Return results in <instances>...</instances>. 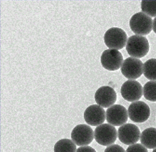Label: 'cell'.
<instances>
[{
    "label": "cell",
    "instance_id": "cell-9",
    "mask_svg": "<svg viewBox=\"0 0 156 152\" xmlns=\"http://www.w3.org/2000/svg\"><path fill=\"white\" fill-rule=\"evenodd\" d=\"M123 61L122 54L116 49H106L101 55V62L102 66L105 69L110 71L118 70L121 67Z\"/></svg>",
    "mask_w": 156,
    "mask_h": 152
},
{
    "label": "cell",
    "instance_id": "cell-4",
    "mask_svg": "<svg viewBox=\"0 0 156 152\" xmlns=\"http://www.w3.org/2000/svg\"><path fill=\"white\" fill-rule=\"evenodd\" d=\"M117 137L116 129L111 125L103 124L98 125L95 129V139L101 145L104 146L111 145L115 142Z\"/></svg>",
    "mask_w": 156,
    "mask_h": 152
},
{
    "label": "cell",
    "instance_id": "cell-17",
    "mask_svg": "<svg viewBox=\"0 0 156 152\" xmlns=\"http://www.w3.org/2000/svg\"><path fill=\"white\" fill-rule=\"evenodd\" d=\"M143 95L145 99L151 102H156V81H148L143 87Z\"/></svg>",
    "mask_w": 156,
    "mask_h": 152
},
{
    "label": "cell",
    "instance_id": "cell-1",
    "mask_svg": "<svg viewBox=\"0 0 156 152\" xmlns=\"http://www.w3.org/2000/svg\"><path fill=\"white\" fill-rule=\"evenodd\" d=\"M128 54L135 58L145 56L149 50V44L147 39L142 36L135 35L128 39L126 46Z\"/></svg>",
    "mask_w": 156,
    "mask_h": 152
},
{
    "label": "cell",
    "instance_id": "cell-14",
    "mask_svg": "<svg viewBox=\"0 0 156 152\" xmlns=\"http://www.w3.org/2000/svg\"><path fill=\"white\" fill-rule=\"evenodd\" d=\"M142 145L149 149L156 148V128L150 127L145 129L140 135Z\"/></svg>",
    "mask_w": 156,
    "mask_h": 152
},
{
    "label": "cell",
    "instance_id": "cell-16",
    "mask_svg": "<svg viewBox=\"0 0 156 152\" xmlns=\"http://www.w3.org/2000/svg\"><path fill=\"white\" fill-rule=\"evenodd\" d=\"M144 76L148 79L156 81V59L148 60L143 66Z\"/></svg>",
    "mask_w": 156,
    "mask_h": 152
},
{
    "label": "cell",
    "instance_id": "cell-12",
    "mask_svg": "<svg viewBox=\"0 0 156 152\" xmlns=\"http://www.w3.org/2000/svg\"><path fill=\"white\" fill-rule=\"evenodd\" d=\"M94 98L98 105L106 108L111 107L116 101L117 94L111 87L103 86L96 92Z\"/></svg>",
    "mask_w": 156,
    "mask_h": 152
},
{
    "label": "cell",
    "instance_id": "cell-20",
    "mask_svg": "<svg viewBox=\"0 0 156 152\" xmlns=\"http://www.w3.org/2000/svg\"><path fill=\"white\" fill-rule=\"evenodd\" d=\"M105 152H126L125 149L117 144H112L108 147L105 150Z\"/></svg>",
    "mask_w": 156,
    "mask_h": 152
},
{
    "label": "cell",
    "instance_id": "cell-11",
    "mask_svg": "<svg viewBox=\"0 0 156 152\" xmlns=\"http://www.w3.org/2000/svg\"><path fill=\"white\" fill-rule=\"evenodd\" d=\"M121 95L126 100L137 101L142 97L143 89L141 84L134 80H129L123 83L121 88Z\"/></svg>",
    "mask_w": 156,
    "mask_h": 152
},
{
    "label": "cell",
    "instance_id": "cell-18",
    "mask_svg": "<svg viewBox=\"0 0 156 152\" xmlns=\"http://www.w3.org/2000/svg\"><path fill=\"white\" fill-rule=\"evenodd\" d=\"M141 8L143 13L147 15L156 16V1H142Z\"/></svg>",
    "mask_w": 156,
    "mask_h": 152
},
{
    "label": "cell",
    "instance_id": "cell-2",
    "mask_svg": "<svg viewBox=\"0 0 156 152\" xmlns=\"http://www.w3.org/2000/svg\"><path fill=\"white\" fill-rule=\"evenodd\" d=\"M153 23L150 16L142 12L132 16L129 21L131 30L138 35H146L152 30Z\"/></svg>",
    "mask_w": 156,
    "mask_h": 152
},
{
    "label": "cell",
    "instance_id": "cell-19",
    "mask_svg": "<svg viewBox=\"0 0 156 152\" xmlns=\"http://www.w3.org/2000/svg\"><path fill=\"white\" fill-rule=\"evenodd\" d=\"M126 152H148L147 149L143 145L136 143L129 146Z\"/></svg>",
    "mask_w": 156,
    "mask_h": 152
},
{
    "label": "cell",
    "instance_id": "cell-7",
    "mask_svg": "<svg viewBox=\"0 0 156 152\" xmlns=\"http://www.w3.org/2000/svg\"><path fill=\"white\" fill-rule=\"evenodd\" d=\"M94 137L93 129L85 124L76 125L71 133L72 140L78 146L89 144L93 141Z\"/></svg>",
    "mask_w": 156,
    "mask_h": 152
},
{
    "label": "cell",
    "instance_id": "cell-23",
    "mask_svg": "<svg viewBox=\"0 0 156 152\" xmlns=\"http://www.w3.org/2000/svg\"><path fill=\"white\" fill-rule=\"evenodd\" d=\"M152 152H156V148H155L154 150H153Z\"/></svg>",
    "mask_w": 156,
    "mask_h": 152
},
{
    "label": "cell",
    "instance_id": "cell-8",
    "mask_svg": "<svg viewBox=\"0 0 156 152\" xmlns=\"http://www.w3.org/2000/svg\"><path fill=\"white\" fill-rule=\"evenodd\" d=\"M118 136L121 143L127 145H131L139 141L140 137V132L136 125L127 123L119 128Z\"/></svg>",
    "mask_w": 156,
    "mask_h": 152
},
{
    "label": "cell",
    "instance_id": "cell-15",
    "mask_svg": "<svg viewBox=\"0 0 156 152\" xmlns=\"http://www.w3.org/2000/svg\"><path fill=\"white\" fill-rule=\"evenodd\" d=\"M54 151V152H75L76 146L70 139H62L55 144Z\"/></svg>",
    "mask_w": 156,
    "mask_h": 152
},
{
    "label": "cell",
    "instance_id": "cell-13",
    "mask_svg": "<svg viewBox=\"0 0 156 152\" xmlns=\"http://www.w3.org/2000/svg\"><path fill=\"white\" fill-rule=\"evenodd\" d=\"M105 115L104 109L97 104L90 105L84 113V118L87 123L94 126L102 125L105 120Z\"/></svg>",
    "mask_w": 156,
    "mask_h": 152
},
{
    "label": "cell",
    "instance_id": "cell-10",
    "mask_svg": "<svg viewBox=\"0 0 156 152\" xmlns=\"http://www.w3.org/2000/svg\"><path fill=\"white\" fill-rule=\"evenodd\" d=\"M128 114L126 108L120 104H115L107 110L106 118L108 123L114 126H120L128 121Z\"/></svg>",
    "mask_w": 156,
    "mask_h": 152
},
{
    "label": "cell",
    "instance_id": "cell-22",
    "mask_svg": "<svg viewBox=\"0 0 156 152\" xmlns=\"http://www.w3.org/2000/svg\"><path fill=\"white\" fill-rule=\"evenodd\" d=\"M152 27H153V31L156 34V17L153 20Z\"/></svg>",
    "mask_w": 156,
    "mask_h": 152
},
{
    "label": "cell",
    "instance_id": "cell-21",
    "mask_svg": "<svg viewBox=\"0 0 156 152\" xmlns=\"http://www.w3.org/2000/svg\"><path fill=\"white\" fill-rule=\"evenodd\" d=\"M76 152H96V151L91 147L83 146L79 147Z\"/></svg>",
    "mask_w": 156,
    "mask_h": 152
},
{
    "label": "cell",
    "instance_id": "cell-6",
    "mask_svg": "<svg viewBox=\"0 0 156 152\" xmlns=\"http://www.w3.org/2000/svg\"><path fill=\"white\" fill-rule=\"evenodd\" d=\"M143 66L142 61L138 59L129 57L126 59L122 64L121 72L129 79H136L142 75Z\"/></svg>",
    "mask_w": 156,
    "mask_h": 152
},
{
    "label": "cell",
    "instance_id": "cell-5",
    "mask_svg": "<svg viewBox=\"0 0 156 152\" xmlns=\"http://www.w3.org/2000/svg\"><path fill=\"white\" fill-rule=\"evenodd\" d=\"M150 113L148 105L141 101L132 103L128 109L129 117L134 122H144L149 118Z\"/></svg>",
    "mask_w": 156,
    "mask_h": 152
},
{
    "label": "cell",
    "instance_id": "cell-3",
    "mask_svg": "<svg viewBox=\"0 0 156 152\" xmlns=\"http://www.w3.org/2000/svg\"><path fill=\"white\" fill-rule=\"evenodd\" d=\"M127 40V36L126 32L118 27L109 28L104 36L105 44L110 49H122L126 45Z\"/></svg>",
    "mask_w": 156,
    "mask_h": 152
}]
</instances>
